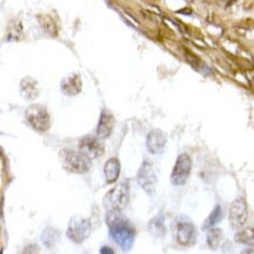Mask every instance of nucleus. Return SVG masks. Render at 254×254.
I'll return each mask as SVG.
<instances>
[{"label":"nucleus","mask_w":254,"mask_h":254,"mask_svg":"<svg viewBox=\"0 0 254 254\" xmlns=\"http://www.w3.org/2000/svg\"><path fill=\"white\" fill-rule=\"evenodd\" d=\"M149 232L156 238H163L165 236L167 230H165L164 218H163L162 214H159V216L150 220V223H149Z\"/></svg>","instance_id":"16"},{"label":"nucleus","mask_w":254,"mask_h":254,"mask_svg":"<svg viewBox=\"0 0 254 254\" xmlns=\"http://www.w3.org/2000/svg\"><path fill=\"white\" fill-rule=\"evenodd\" d=\"M60 159L63 167L74 174H86L90 169V159L81 151L64 149L63 151H60Z\"/></svg>","instance_id":"4"},{"label":"nucleus","mask_w":254,"mask_h":254,"mask_svg":"<svg viewBox=\"0 0 254 254\" xmlns=\"http://www.w3.org/2000/svg\"><path fill=\"white\" fill-rule=\"evenodd\" d=\"M249 219V210L243 198L234 200L230 207V224L234 230H240L245 226Z\"/></svg>","instance_id":"9"},{"label":"nucleus","mask_w":254,"mask_h":254,"mask_svg":"<svg viewBox=\"0 0 254 254\" xmlns=\"http://www.w3.org/2000/svg\"><path fill=\"white\" fill-rule=\"evenodd\" d=\"M90 234V223L89 220L81 216L73 217L69 221L67 230V236L71 242L81 244L89 237Z\"/></svg>","instance_id":"7"},{"label":"nucleus","mask_w":254,"mask_h":254,"mask_svg":"<svg viewBox=\"0 0 254 254\" xmlns=\"http://www.w3.org/2000/svg\"><path fill=\"white\" fill-rule=\"evenodd\" d=\"M114 128H115V117L109 110L103 109L100 116L99 126H97L96 136L101 139L108 138L112 135Z\"/></svg>","instance_id":"12"},{"label":"nucleus","mask_w":254,"mask_h":254,"mask_svg":"<svg viewBox=\"0 0 254 254\" xmlns=\"http://www.w3.org/2000/svg\"><path fill=\"white\" fill-rule=\"evenodd\" d=\"M120 171H121V165L117 158H110L107 161L104 165V176L108 183H114L119 179Z\"/></svg>","instance_id":"15"},{"label":"nucleus","mask_w":254,"mask_h":254,"mask_svg":"<svg viewBox=\"0 0 254 254\" xmlns=\"http://www.w3.org/2000/svg\"><path fill=\"white\" fill-rule=\"evenodd\" d=\"M129 201V184L121 182L115 185L103 198V205L108 211L121 212Z\"/></svg>","instance_id":"3"},{"label":"nucleus","mask_w":254,"mask_h":254,"mask_svg":"<svg viewBox=\"0 0 254 254\" xmlns=\"http://www.w3.org/2000/svg\"><path fill=\"white\" fill-rule=\"evenodd\" d=\"M59 238H60V233H59L58 230L46 229L44 231V233H42V243L48 249H52L58 243Z\"/></svg>","instance_id":"19"},{"label":"nucleus","mask_w":254,"mask_h":254,"mask_svg":"<svg viewBox=\"0 0 254 254\" xmlns=\"http://www.w3.org/2000/svg\"><path fill=\"white\" fill-rule=\"evenodd\" d=\"M20 94L26 100H35L39 96L38 82L32 77H25L20 82Z\"/></svg>","instance_id":"14"},{"label":"nucleus","mask_w":254,"mask_h":254,"mask_svg":"<svg viewBox=\"0 0 254 254\" xmlns=\"http://www.w3.org/2000/svg\"><path fill=\"white\" fill-rule=\"evenodd\" d=\"M192 168V161L188 154H181L177 157L175 167L172 169L171 183L176 187H182L187 183Z\"/></svg>","instance_id":"8"},{"label":"nucleus","mask_w":254,"mask_h":254,"mask_svg":"<svg viewBox=\"0 0 254 254\" xmlns=\"http://www.w3.org/2000/svg\"><path fill=\"white\" fill-rule=\"evenodd\" d=\"M107 225L112 239L123 251H129L133 245L136 238L135 227L127 218L116 211H108L106 217Z\"/></svg>","instance_id":"1"},{"label":"nucleus","mask_w":254,"mask_h":254,"mask_svg":"<svg viewBox=\"0 0 254 254\" xmlns=\"http://www.w3.org/2000/svg\"><path fill=\"white\" fill-rule=\"evenodd\" d=\"M137 183L143 190H144L149 196H152L156 191V185H157V174L152 165L151 162L144 161L139 168L136 176Z\"/></svg>","instance_id":"6"},{"label":"nucleus","mask_w":254,"mask_h":254,"mask_svg":"<svg viewBox=\"0 0 254 254\" xmlns=\"http://www.w3.org/2000/svg\"><path fill=\"white\" fill-rule=\"evenodd\" d=\"M26 121L37 131H47L51 127V117L47 109L41 104H31L25 113Z\"/></svg>","instance_id":"5"},{"label":"nucleus","mask_w":254,"mask_h":254,"mask_svg":"<svg viewBox=\"0 0 254 254\" xmlns=\"http://www.w3.org/2000/svg\"><path fill=\"white\" fill-rule=\"evenodd\" d=\"M172 233L178 244L192 246L197 242V229L187 216H179L172 224Z\"/></svg>","instance_id":"2"},{"label":"nucleus","mask_w":254,"mask_h":254,"mask_svg":"<svg viewBox=\"0 0 254 254\" xmlns=\"http://www.w3.org/2000/svg\"><path fill=\"white\" fill-rule=\"evenodd\" d=\"M79 149L89 159L99 158L104 152V145L101 138L94 136H84L79 143Z\"/></svg>","instance_id":"10"},{"label":"nucleus","mask_w":254,"mask_h":254,"mask_svg":"<svg viewBox=\"0 0 254 254\" xmlns=\"http://www.w3.org/2000/svg\"><path fill=\"white\" fill-rule=\"evenodd\" d=\"M221 239H223V232H221L220 229H214V227H211V229L208 230L207 244L211 249L217 250L220 245Z\"/></svg>","instance_id":"20"},{"label":"nucleus","mask_w":254,"mask_h":254,"mask_svg":"<svg viewBox=\"0 0 254 254\" xmlns=\"http://www.w3.org/2000/svg\"><path fill=\"white\" fill-rule=\"evenodd\" d=\"M234 240L238 244H243L247 246H254V227L249 229H240L234 236Z\"/></svg>","instance_id":"17"},{"label":"nucleus","mask_w":254,"mask_h":254,"mask_svg":"<svg viewBox=\"0 0 254 254\" xmlns=\"http://www.w3.org/2000/svg\"><path fill=\"white\" fill-rule=\"evenodd\" d=\"M39 22H40L41 27L44 28V31L46 33L51 35H57V26H55V22L51 17H48V15H41V17H39Z\"/></svg>","instance_id":"21"},{"label":"nucleus","mask_w":254,"mask_h":254,"mask_svg":"<svg viewBox=\"0 0 254 254\" xmlns=\"http://www.w3.org/2000/svg\"><path fill=\"white\" fill-rule=\"evenodd\" d=\"M104 252H110V253H113V251H112V250H101V253H104Z\"/></svg>","instance_id":"22"},{"label":"nucleus","mask_w":254,"mask_h":254,"mask_svg":"<svg viewBox=\"0 0 254 254\" xmlns=\"http://www.w3.org/2000/svg\"><path fill=\"white\" fill-rule=\"evenodd\" d=\"M61 90L68 96H75L82 90V80L79 74L73 73L61 81Z\"/></svg>","instance_id":"13"},{"label":"nucleus","mask_w":254,"mask_h":254,"mask_svg":"<svg viewBox=\"0 0 254 254\" xmlns=\"http://www.w3.org/2000/svg\"><path fill=\"white\" fill-rule=\"evenodd\" d=\"M167 145V136L161 130H152L146 136V148L152 155H161Z\"/></svg>","instance_id":"11"},{"label":"nucleus","mask_w":254,"mask_h":254,"mask_svg":"<svg viewBox=\"0 0 254 254\" xmlns=\"http://www.w3.org/2000/svg\"><path fill=\"white\" fill-rule=\"evenodd\" d=\"M223 217H224L223 208H221L220 205H217V206L213 208L212 212L210 213V216H208L206 218V220H205V223L203 224V229L210 230L211 227H214L218 223H220V220L223 219Z\"/></svg>","instance_id":"18"}]
</instances>
